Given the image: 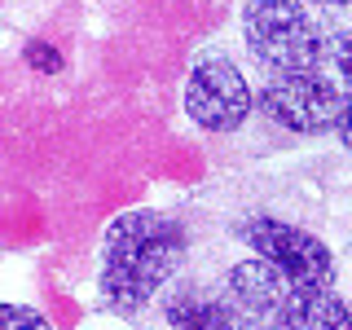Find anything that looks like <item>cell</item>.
<instances>
[{
    "mask_svg": "<svg viewBox=\"0 0 352 330\" xmlns=\"http://www.w3.org/2000/svg\"><path fill=\"white\" fill-rule=\"evenodd\" d=\"M22 58H27V66L40 71V75H58L62 71V53L53 49V44H44V40H31L27 49H22Z\"/></svg>",
    "mask_w": 352,
    "mask_h": 330,
    "instance_id": "30bf717a",
    "label": "cell"
},
{
    "mask_svg": "<svg viewBox=\"0 0 352 330\" xmlns=\"http://www.w3.org/2000/svg\"><path fill=\"white\" fill-rule=\"evenodd\" d=\"M291 330H352V304L330 286H300Z\"/></svg>",
    "mask_w": 352,
    "mask_h": 330,
    "instance_id": "ba28073f",
    "label": "cell"
},
{
    "mask_svg": "<svg viewBox=\"0 0 352 330\" xmlns=\"http://www.w3.org/2000/svg\"><path fill=\"white\" fill-rule=\"evenodd\" d=\"M242 40L269 75L313 71L322 58V18L308 0H247Z\"/></svg>",
    "mask_w": 352,
    "mask_h": 330,
    "instance_id": "7a4b0ae2",
    "label": "cell"
},
{
    "mask_svg": "<svg viewBox=\"0 0 352 330\" xmlns=\"http://www.w3.org/2000/svg\"><path fill=\"white\" fill-rule=\"evenodd\" d=\"M339 102H344V88L317 66L313 71H291V75H269L256 93L260 115L286 132H300V137H322V132L335 128Z\"/></svg>",
    "mask_w": 352,
    "mask_h": 330,
    "instance_id": "3957f363",
    "label": "cell"
},
{
    "mask_svg": "<svg viewBox=\"0 0 352 330\" xmlns=\"http://www.w3.org/2000/svg\"><path fill=\"white\" fill-rule=\"evenodd\" d=\"M335 132H339V141H344V150H352V88L344 93V102H339V124H335Z\"/></svg>",
    "mask_w": 352,
    "mask_h": 330,
    "instance_id": "8fae6325",
    "label": "cell"
},
{
    "mask_svg": "<svg viewBox=\"0 0 352 330\" xmlns=\"http://www.w3.org/2000/svg\"><path fill=\"white\" fill-rule=\"evenodd\" d=\"M308 5H322V9H339V5H348V0H308Z\"/></svg>",
    "mask_w": 352,
    "mask_h": 330,
    "instance_id": "7c38bea8",
    "label": "cell"
},
{
    "mask_svg": "<svg viewBox=\"0 0 352 330\" xmlns=\"http://www.w3.org/2000/svg\"><path fill=\"white\" fill-rule=\"evenodd\" d=\"M185 264V229L181 220L137 207L106 225L102 238V269H97V295L115 313H141L159 300Z\"/></svg>",
    "mask_w": 352,
    "mask_h": 330,
    "instance_id": "6da1fadb",
    "label": "cell"
},
{
    "mask_svg": "<svg viewBox=\"0 0 352 330\" xmlns=\"http://www.w3.org/2000/svg\"><path fill=\"white\" fill-rule=\"evenodd\" d=\"M225 295L238 304V313L247 317V322H260L269 330H291L300 282H291L282 269H273L269 260L251 256V260H238L234 269L225 273Z\"/></svg>",
    "mask_w": 352,
    "mask_h": 330,
    "instance_id": "8992f818",
    "label": "cell"
},
{
    "mask_svg": "<svg viewBox=\"0 0 352 330\" xmlns=\"http://www.w3.org/2000/svg\"><path fill=\"white\" fill-rule=\"evenodd\" d=\"M238 234L260 260L282 269L291 282H300V286H330L335 282V256H330V247L317 234H308L304 225L256 212L238 225Z\"/></svg>",
    "mask_w": 352,
    "mask_h": 330,
    "instance_id": "5b68a950",
    "label": "cell"
},
{
    "mask_svg": "<svg viewBox=\"0 0 352 330\" xmlns=\"http://www.w3.org/2000/svg\"><path fill=\"white\" fill-rule=\"evenodd\" d=\"M163 317L172 330H247V317L238 313V304L220 291L207 286H172L163 295Z\"/></svg>",
    "mask_w": 352,
    "mask_h": 330,
    "instance_id": "52a82bcc",
    "label": "cell"
},
{
    "mask_svg": "<svg viewBox=\"0 0 352 330\" xmlns=\"http://www.w3.org/2000/svg\"><path fill=\"white\" fill-rule=\"evenodd\" d=\"M0 330H53V326H49V317H44L40 308L0 300Z\"/></svg>",
    "mask_w": 352,
    "mask_h": 330,
    "instance_id": "9c48e42d",
    "label": "cell"
},
{
    "mask_svg": "<svg viewBox=\"0 0 352 330\" xmlns=\"http://www.w3.org/2000/svg\"><path fill=\"white\" fill-rule=\"evenodd\" d=\"M256 110V93H251L247 75L234 58L225 53H203L190 66L185 80V115L203 132H234L251 119Z\"/></svg>",
    "mask_w": 352,
    "mask_h": 330,
    "instance_id": "277c9868",
    "label": "cell"
}]
</instances>
